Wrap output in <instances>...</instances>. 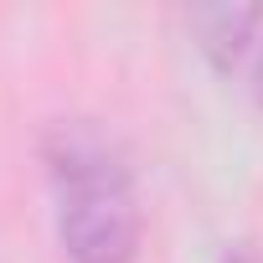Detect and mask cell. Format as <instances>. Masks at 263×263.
<instances>
[{
	"label": "cell",
	"mask_w": 263,
	"mask_h": 263,
	"mask_svg": "<svg viewBox=\"0 0 263 263\" xmlns=\"http://www.w3.org/2000/svg\"><path fill=\"white\" fill-rule=\"evenodd\" d=\"M196 52L206 57V67L217 78H232L242 62H253L258 52V31H263V6H196L186 16Z\"/></svg>",
	"instance_id": "7a4b0ae2"
},
{
	"label": "cell",
	"mask_w": 263,
	"mask_h": 263,
	"mask_svg": "<svg viewBox=\"0 0 263 263\" xmlns=\"http://www.w3.org/2000/svg\"><path fill=\"white\" fill-rule=\"evenodd\" d=\"M217 263H263V253H258L253 242H227V248L217 253Z\"/></svg>",
	"instance_id": "3957f363"
},
{
	"label": "cell",
	"mask_w": 263,
	"mask_h": 263,
	"mask_svg": "<svg viewBox=\"0 0 263 263\" xmlns=\"http://www.w3.org/2000/svg\"><path fill=\"white\" fill-rule=\"evenodd\" d=\"M52 227L67 263H140L145 201L124 145L93 119H57L42 135Z\"/></svg>",
	"instance_id": "6da1fadb"
},
{
	"label": "cell",
	"mask_w": 263,
	"mask_h": 263,
	"mask_svg": "<svg viewBox=\"0 0 263 263\" xmlns=\"http://www.w3.org/2000/svg\"><path fill=\"white\" fill-rule=\"evenodd\" d=\"M248 93H253V103L263 108V42H258V52H253V67H248Z\"/></svg>",
	"instance_id": "277c9868"
}]
</instances>
